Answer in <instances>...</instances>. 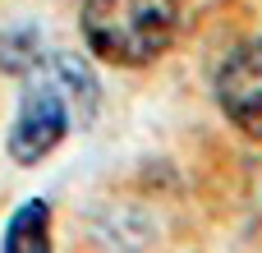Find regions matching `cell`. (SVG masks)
Segmentation results:
<instances>
[{"mask_svg":"<svg viewBox=\"0 0 262 253\" xmlns=\"http://www.w3.org/2000/svg\"><path fill=\"white\" fill-rule=\"evenodd\" d=\"M180 32L175 0H88L83 5V41L97 60L111 65H152L170 51Z\"/></svg>","mask_w":262,"mask_h":253,"instance_id":"cell-1","label":"cell"},{"mask_svg":"<svg viewBox=\"0 0 262 253\" xmlns=\"http://www.w3.org/2000/svg\"><path fill=\"white\" fill-rule=\"evenodd\" d=\"M216 101H221V115L239 134L262 143V41H244L221 60Z\"/></svg>","mask_w":262,"mask_h":253,"instance_id":"cell-2","label":"cell"},{"mask_svg":"<svg viewBox=\"0 0 262 253\" xmlns=\"http://www.w3.org/2000/svg\"><path fill=\"white\" fill-rule=\"evenodd\" d=\"M0 253H51V207L41 198H28L9 226H5V249Z\"/></svg>","mask_w":262,"mask_h":253,"instance_id":"cell-3","label":"cell"}]
</instances>
